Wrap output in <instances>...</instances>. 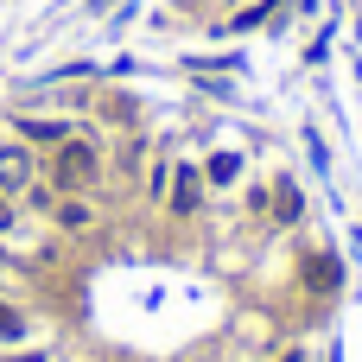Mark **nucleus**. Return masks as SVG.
Masks as SVG:
<instances>
[{
  "label": "nucleus",
  "mask_w": 362,
  "mask_h": 362,
  "mask_svg": "<svg viewBox=\"0 0 362 362\" xmlns=\"http://www.w3.org/2000/svg\"><path fill=\"white\" fill-rule=\"evenodd\" d=\"M172 165H178V153H146V172H140V197H146V210H165Z\"/></svg>",
  "instance_id": "9"
},
{
  "label": "nucleus",
  "mask_w": 362,
  "mask_h": 362,
  "mask_svg": "<svg viewBox=\"0 0 362 362\" xmlns=\"http://www.w3.org/2000/svg\"><path fill=\"white\" fill-rule=\"evenodd\" d=\"M0 362H51V350H13V356H0Z\"/></svg>",
  "instance_id": "15"
},
{
  "label": "nucleus",
  "mask_w": 362,
  "mask_h": 362,
  "mask_svg": "<svg viewBox=\"0 0 362 362\" xmlns=\"http://www.w3.org/2000/svg\"><path fill=\"white\" fill-rule=\"evenodd\" d=\"M45 223H51L57 242H83V235L102 229V204H95V191H57V204H51Z\"/></svg>",
  "instance_id": "3"
},
{
  "label": "nucleus",
  "mask_w": 362,
  "mask_h": 362,
  "mask_svg": "<svg viewBox=\"0 0 362 362\" xmlns=\"http://www.w3.org/2000/svg\"><path fill=\"white\" fill-rule=\"evenodd\" d=\"M267 223H274V229H299V223H305V191H299L293 172L274 178V210H267Z\"/></svg>",
  "instance_id": "8"
},
{
  "label": "nucleus",
  "mask_w": 362,
  "mask_h": 362,
  "mask_svg": "<svg viewBox=\"0 0 362 362\" xmlns=\"http://www.w3.org/2000/svg\"><path fill=\"white\" fill-rule=\"evenodd\" d=\"M19 229H25V210H19V197H6V191H0V242L13 248V242H19Z\"/></svg>",
  "instance_id": "12"
},
{
  "label": "nucleus",
  "mask_w": 362,
  "mask_h": 362,
  "mask_svg": "<svg viewBox=\"0 0 362 362\" xmlns=\"http://www.w3.org/2000/svg\"><path fill=\"white\" fill-rule=\"evenodd\" d=\"M204 204H210V185H204V172H197V159H185L178 153V165H172V191H165V223L172 229H191L197 216H204Z\"/></svg>",
  "instance_id": "2"
},
{
  "label": "nucleus",
  "mask_w": 362,
  "mask_h": 362,
  "mask_svg": "<svg viewBox=\"0 0 362 362\" xmlns=\"http://www.w3.org/2000/svg\"><path fill=\"white\" fill-rule=\"evenodd\" d=\"M197 172H204L210 191H235V185H248V153L242 146H216V153L197 159Z\"/></svg>",
  "instance_id": "7"
},
{
  "label": "nucleus",
  "mask_w": 362,
  "mask_h": 362,
  "mask_svg": "<svg viewBox=\"0 0 362 362\" xmlns=\"http://www.w3.org/2000/svg\"><path fill=\"white\" fill-rule=\"evenodd\" d=\"M274 362H312V356H305V350H280Z\"/></svg>",
  "instance_id": "16"
},
{
  "label": "nucleus",
  "mask_w": 362,
  "mask_h": 362,
  "mask_svg": "<svg viewBox=\"0 0 362 362\" xmlns=\"http://www.w3.org/2000/svg\"><path fill=\"white\" fill-rule=\"evenodd\" d=\"M25 337H32V312H25V305H13V299L0 293V350L25 344Z\"/></svg>",
  "instance_id": "10"
},
{
  "label": "nucleus",
  "mask_w": 362,
  "mask_h": 362,
  "mask_svg": "<svg viewBox=\"0 0 362 362\" xmlns=\"http://www.w3.org/2000/svg\"><path fill=\"white\" fill-rule=\"evenodd\" d=\"M305 153H312V172H331V146H325L318 127H305Z\"/></svg>",
  "instance_id": "14"
},
{
  "label": "nucleus",
  "mask_w": 362,
  "mask_h": 362,
  "mask_svg": "<svg viewBox=\"0 0 362 362\" xmlns=\"http://www.w3.org/2000/svg\"><path fill=\"white\" fill-rule=\"evenodd\" d=\"M38 178H45V153L25 146V140H13V134H0V191L6 197H25Z\"/></svg>",
  "instance_id": "4"
},
{
  "label": "nucleus",
  "mask_w": 362,
  "mask_h": 362,
  "mask_svg": "<svg viewBox=\"0 0 362 362\" xmlns=\"http://www.w3.org/2000/svg\"><path fill=\"white\" fill-rule=\"evenodd\" d=\"M51 204H57V191H51L45 178H38V185H32L25 197H19V210H25V216H51Z\"/></svg>",
  "instance_id": "13"
},
{
  "label": "nucleus",
  "mask_w": 362,
  "mask_h": 362,
  "mask_svg": "<svg viewBox=\"0 0 362 362\" xmlns=\"http://www.w3.org/2000/svg\"><path fill=\"white\" fill-rule=\"evenodd\" d=\"M76 127H83L76 115H25V108H13V115H6V134H13V140H25V146H38V153L64 146Z\"/></svg>",
  "instance_id": "5"
},
{
  "label": "nucleus",
  "mask_w": 362,
  "mask_h": 362,
  "mask_svg": "<svg viewBox=\"0 0 362 362\" xmlns=\"http://www.w3.org/2000/svg\"><path fill=\"white\" fill-rule=\"evenodd\" d=\"M267 210H274V185H248L242 191V216L248 223H267Z\"/></svg>",
  "instance_id": "11"
},
{
  "label": "nucleus",
  "mask_w": 362,
  "mask_h": 362,
  "mask_svg": "<svg viewBox=\"0 0 362 362\" xmlns=\"http://www.w3.org/2000/svg\"><path fill=\"white\" fill-rule=\"evenodd\" d=\"M102 178H108V134H95L89 121L64 146L45 153V185L51 191H95Z\"/></svg>",
  "instance_id": "1"
},
{
  "label": "nucleus",
  "mask_w": 362,
  "mask_h": 362,
  "mask_svg": "<svg viewBox=\"0 0 362 362\" xmlns=\"http://www.w3.org/2000/svg\"><path fill=\"white\" fill-rule=\"evenodd\" d=\"M299 293L305 299H337L344 293V255L337 248H305L299 255Z\"/></svg>",
  "instance_id": "6"
}]
</instances>
